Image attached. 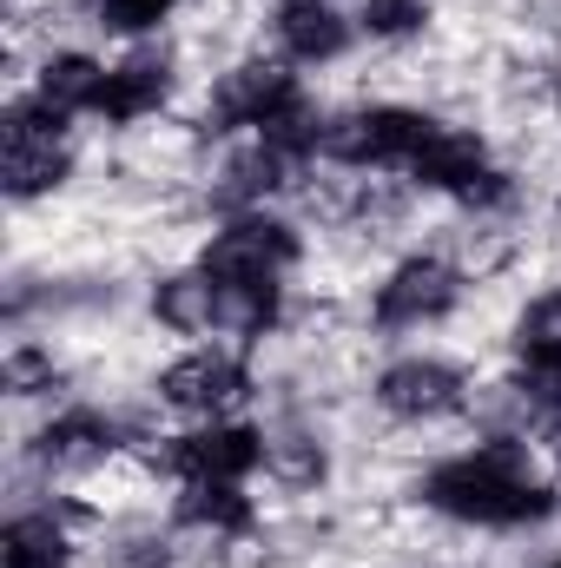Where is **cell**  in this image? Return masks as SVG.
<instances>
[{
    "label": "cell",
    "instance_id": "1",
    "mask_svg": "<svg viewBox=\"0 0 561 568\" xmlns=\"http://www.w3.org/2000/svg\"><path fill=\"white\" fill-rule=\"evenodd\" d=\"M422 503L449 523H476V529H529V523H549L555 516V483H542L529 469V449L496 436L469 456H449L422 476L417 489Z\"/></svg>",
    "mask_w": 561,
    "mask_h": 568
},
{
    "label": "cell",
    "instance_id": "2",
    "mask_svg": "<svg viewBox=\"0 0 561 568\" xmlns=\"http://www.w3.org/2000/svg\"><path fill=\"white\" fill-rule=\"evenodd\" d=\"M436 126H442V120H429L417 106H357V113L324 120L317 159L357 165V172H370V165H410Z\"/></svg>",
    "mask_w": 561,
    "mask_h": 568
},
{
    "label": "cell",
    "instance_id": "3",
    "mask_svg": "<svg viewBox=\"0 0 561 568\" xmlns=\"http://www.w3.org/2000/svg\"><path fill=\"white\" fill-rule=\"evenodd\" d=\"M297 258H304L297 232L258 205V212H232V219L212 232L198 272H212V278H284Z\"/></svg>",
    "mask_w": 561,
    "mask_h": 568
},
{
    "label": "cell",
    "instance_id": "4",
    "mask_svg": "<svg viewBox=\"0 0 561 568\" xmlns=\"http://www.w3.org/2000/svg\"><path fill=\"white\" fill-rule=\"evenodd\" d=\"M404 172H410V185L449 192V199H462V205H502V199H509V179L489 165L482 140L462 133V126H436Z\"/></svg>",
    "mask_w": 561,
    "mask_h": 568
},
{
    "label": "cell",
    "instance_id": "5",
    "mask_svg": "<svg viewBox=\"0 0 561 568\" xmlns=\"http://www.w3.org/2000/svg\"><path fill=\"white\" fill-rule=\"evenodd\" d=\"M265 463V436L245 424H205L185 436H165L159 469H172L178 483H245Z\"/></svg>",
    "mask_w": 561,
    "mask_h": 568
},
{
    "label": "cell",
    "instance_id": "6",
    "mask_svg": "<svg viewBox=\"0 0 561 568\" xmlns=\"http://www.w3.org/2000/svg\"><path fill=\"white\" fill-rule=\"evenodd\" d=\"M462 304V272L449 258H404L390 278L377 284V304L370 317L384 331H417V324H436Z\"/></svg>",
    "mask_w": 561,
    "mask_h": 568
},
{
    "label": "cell",
    "instance_id": "7",
    "mask_svg": "<svg viewBox=\"0 0 561 568\" xmlns=\"http://www.w3.org/2000/svg\"><path fill=\"white\" fill-rule=\"evenodd\" d=\"M245 390H252V371L232 351H192V357L165 364V377H159V404L205 417V424H218L232 404H245Z\"/></svg>",
    "mask_w": 561,
    "mask_h": 568
},
{
    "label": "cell",
    "instance_id": "8",
    "mask_svg": "<svg viewBox=\"0 0 561 568\" xmlns=\"http://www.w3.org/2000/svg\"><path fill=\"white\" fill-rule=\"evenodd\" d=\"M377 404H384L397 424H436V417H449V410L469 404V384H462V371L442 364V357H404V364H390V371L377 377Z\"/></svg>",
    "mask_w": 561,
    "mask_h": 568
},
{
    "label": "cell",
    "instance_id": "9",
    "mask_svg": "<svg viewBox=\"0 0 561 568\" xmlns=\"http://www.w3.org/2000/svg\"><path fill=\"white\" fill-rule=\"evenodd\" d=\"M172 100V60L165 53H126L120 67H106V87H100V120H113V126H133L145 113H159Z\"/></svg>",
    "mask_w": 561,
    "mask_h": 568
},
{
    "label": "cell",
    "instance_id": "10",
    "mask_svg": "<svg viewBox=\"0 0 561 568\" xmlns=\"http://www.w3.org/2000/svg\"><path fill=\"white\" fill-rule=\"evenodd\" d=\"M120 449V424L100 410H67L33 436V463L40 469H93Z\"/></svg>",
    "mask_w": 561,
    "mask_h": 568
},
{
    "label": "cell",
    "instance_id": "11",
    "mask_svg": "<svg viewBox=\"0 0 561 568\" xmlns=\"http://www.w3.org/2000/svg\"><path fill=\"white\" fill-rule=\"evenodd\" d=\"M297 179H304V159L284 152V145H272V140H258V145H245V152L225 165L218 205H232V212H258L272 192H290Z\"/></svg>",
    "mask_w": 561,
    "mask_h": 568
},
{
    "label": "cell",
    "instance_id": "12",
    "mask_svg": "<svg viewBox=\"0 0 561 568\" xmlns=\"http://www.w3.org/2000/svg\"><path fill=\"white\" fill-rule=\"evenodd\" d=\"M152 311H159V324L178 331V337L218 331V284H212V272H172V278L152 284Z\"/></svg>",
    "mask_w": 561,
    "mask_h": 568
},
{
    "label": "cell",
    "instance_id": "13",
    "mask_svg": "<svg viewBox=\"0 0 561 568\" xmlns=\"http://www.w3.org/2000/svg\"><path fill=\"white\" fill-rule=\"evenodd\" d=\"M278 40L290 60L317 67V60H337L350 47V27H344V13L330 0H317V7H278Z\"/></svg>",
    "mask_w": 561,
    "mask_h": 568
},
{
    "label": "cell",
    "instance_id": "14",
    "mask_svg": "<svg viewBox=\"0 0 561 568\" xmlns=\"http://www.w3.org/2000/svg\"><path fill=\"white\" fill-rule=\"evenodd\" d=\"M178 523L185 529H212V536H245L258 523V509H252V496L238 483H185Z\"/></svg>",
    "mask_w": 561,
    "mask_h": 568
},
{
    "label": "cell",
    "instance_id": "15",
    "mask_svg": "<svg viewBox=\"0 0 561 568\" xmlns=\"http://www.w3.org/2000/svg\"><path fill=\"white\" fill-rule=\"evenodd\" d=\"M212 284H218V331L265 337L278 324V304H284L278 278H212Z\"/></svg>",
    "mask_w": 561,
    "mask_h": 568
},
{
    "label": "cell",
    "instance_id": "16",
    "mask_svg": "<svg viewBox=\"0 0 561 568\" xmlns=\"http://www.w3.org/2000/svg\"><path fill=\"white\" fill-rule=\"evenodd\" d=\"M73 172L67 145L60 140H33V145H0V179H7V199H40V192H60Z\"/></svg>",
    "mask_w": 561,
    "mask_h": 568
},
{
    "label": "cell",
    "instance_id": "17",
    "mask_svg": "<svg viewBox=\"0 0 561 568\" xmlns=\"http://www.w3.org/2000/svg\"><path fill=\"white\" fill-rule=\"evenodd\" d=\"M73 542L60 529V516H13L0 529V568H67Z\"/></svg>",
    "mask_w": 561,
    "mask_h": 568
},
{
    "label": "cell",
    "instance_id": "18",
    "mask_svg": "<svg viewBox=\"0 0 561 568\" xmlns=\"http://www.w3.org/2000/svg\"><path fill=\"white\" fill-rule=\"evenodd\" d=\"M100 87H106V67L100 60H86V53H53L47 67H40V100H53L67 120L73 113H93L100 106Z\"/></svg>",
    "mask_w": 561,
    "mask_h": 568
},
{
    "label": "cell",
    "instance_id": "19",
    "mask_svg": "<svg viewBox=\"0 0 561 568\" xmlns=\"http://www.w3.org/2000/svg\"><path fill=\"white\" fill-rule=\"evenodd\" d=\"M509 390H516L529 410H542L549 424H561V344H522Z\"/></svg>",
    "mask_w": 561,
    "mask_h": 568
},
{
    "label": "cell",
    "instance_id": "20",
    "mask_svg": "<svg viewBox=\"0 0 561 568\" xmlns=\"http://www.w3.org/2000/svg\"><path fill=\"white\" fill-rule=\"evenodd\" d=\"M265 463H272V476H278V483H290V489L324 483V449H317L310 436H297V429L265 436Z\"/></svg>",
    "mask_w": 561,
    "mask_h": 568
},
{
    "label": "cell",
    "instance_id": "21",
    "mask_svg": "<svg viewBox=\"0 0 561 568\" xmlns=\"http://www.w3.org/2000/svg\"><path fill=\"white\" fill-rule=\"evenodd\" d=\"M0 384H7V397H47V390H60V364H53L47 351L20 344V351H7Z\"/></svg>",
    "mask_w": 561,
    "mask_h": 568
},
{
    "label": "cell",
    "instance_id": "22",
    "mask_svg": "<svg viewBox=\"0 0 561 568\" xmlns=\"http://www.w3.org/2000/svg\"><path fill=\"white\" fill-rule=\"evenodd\" d=\"M422 20H429V0H364L370 40H410L422 33Z\"/></svg>",
    "mask_w": 561,
    "mask_h": 568
},
{
    "label": "cell",
    "instance_id": "23",
    "mask_svg": "<svg viewBox=\"0 0 561 568\" xmlns=\"http://www.w3.org/2000/svg\"><path fill=\"white\" fill-rule=\"evenodd\" d=\"M172 13V0H93V20L106 33H152Z\"/></svg>",
    "mask_w": 561,
    "mask_h": 568
},
{
    "label": "cell",
    "instance_id": "24",
    "mask_svg": "<svg viewBox=\"0 0 561 568\" xmlns=\"http://www.w3.org/2000/svg\"><path fill=\"white\" fill-rule=\"evenodd\" d=\"M516 344H561V291L536 297V304L522 311V324H516Z\"/></svg>",
    "mask_w": 561,
    "mask_h": 568
},
{
    "label": "cell",
    "instance_id": "25",
    "mask_svg": "<svg viewBox=\"0 0 561 568\" xmlns=\"http://www.w3.org/2000/svg\"><path fill=\"white\" fill-rule=\"evenodd\" d=\"M278 7H317V0H278Z\"/></svg>",
    "mask_w": 561,
    "mask_h": 568
},
{
    "label": "cell",
    "instance_id": "26",
    "mask_svg": "<svg viewBox=\"0 0 561 568\" xmlns=\"http://www.w3.org/2000/svg\"><path fill=\"white\" fill-rule=\"evenodd\" d=\"M549 568H561V562H549Z\"/></svg>",
    "mask_w": 561,
    "mask_h": 568
}]
</instances>
